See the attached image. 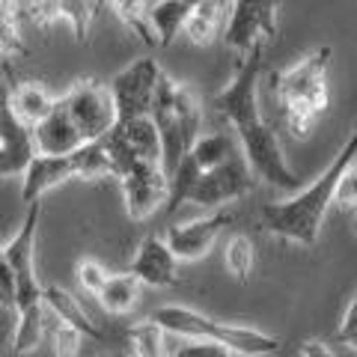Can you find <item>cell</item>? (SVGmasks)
Wrapping results in <instances>:
<instances>
[{
    "instance_id": "1",
    "label": "cell",
    "mask_w": 357,
    "mask_h": 357,
    "mask_svg": "<svg viewBox=\"0 0 357 357\" xmlns=\"http://www.w3.org/2000/svg\"><path fill=\"white\" fill-rule=\"evenodd\" d=\"M259 69H262V54L241 57L232 84H227L211 98V107L232 122L238 137V152L248 161L253 178H262V182L280 188V191L298 194L301 178L289 167L280 137L274 134V128L268 126V119L259 110Z\"/></svg>"
},
{
    "instance_id": "2",
    "label": "cell",
    "mask_w": 357,
    "mask_h": 357,
    "mask_svg": "<svg viewBox=\"0 0 357 357\" xmlns=\"http://www.w3.org/2000/svg\"><path fill=\"white\" fill-rule=\"evenodd\" d=\"M354 155H357V134H351L349 143H345L340 155L333 158V164L312 185H307L304 191H298L295 197L283 199V203H265L262 206V227L283 241L301 244V248H312V244L319 241L328 208L333 206L337 178L349 170V167H354Z\"/></svg>"
},
{
    "instance_id": "3",
    "label": "cell",
    "mask_w": 357,
    "mask_h": 357,
    "mask_svg": "<svg viewBox=\"0 0 357 357\" xmlns=\"http://www.w3.org/2000/svg\"><path fill=\"white\" fill-rule=\"evenodd\" d=\"M42 203L27 206L15 238L3 248L6 265L13 271V304L18 312V325L13 333V354H33L45 342V304L42 283L36 277V227Z\"/></svg>"
},
{
    "instance_id": "4",
    "label": "cell",
    "mask_w": 357,
    "mask_h": 357,
    "mask_svg": "<svg viewBox=\"0 0 357 357\" xmlns=\"http://www.w3.org/2000/svg\"><path fill=\"white\" fill-rule=\"evenodd\" d=\"M328 66L331 48L321 45L274 77V96L280 105V116L295 137H310V131L316 128V122L325 116L331 105Z\"/></svg>"
},
{
    "instance_id": "5",
    "label": "cell",
    "mask_w": 357,
    "mask_h": 357,
    "mask_svg": "<svg viewBox=\"0 0 357 357\" xmlns=\"http://www.w3.org/2000/svg\"><path fill=\"white\" fill-rule=\"evenodd\" d=\"M149 119L161 140V170L170 176L178 167V161L188 155V149L194 146V140L199 137L203 107H199L194 89L188 84L176 81L170 75H161Z\"/></svg>"
},
{
    "instance_id": "6",
    "label": "cell",
    "mask_w": 357,
    "mask_h": 357,
    "mask_svg": "<svg viewBox=\"0 0 357 357\" xmlns=\"http://www.w3.org/2000/svg\"><path fill=\"white\" fill-rule=\"evenodd\" d=\"M149 319L164 333H173V337H182V340H194V342L220 345V349H227L229 354L268 357V354H277V349H280V340L271 337V333H262V331L248 328V325H229V321L211 319L206 312H197L191 307L167 304V307L155 310Z\"/></svg>"
},
{
    "instance_id": "7",
    "label": "cell",
    "mask_w": 357,
    "mask_h": 357,
    "mask_svg": "<svg viewBox=\"0 0 357 357\" xmlns=\"http://www.w3.org/2000/svg\"><path fill=\"white\" fill-rule=\"evenodd\" d=\"M167 178H170V191H167L164 211H176L185 203L220 208L227 203H236V199L248 197L256 188V178L250 173L248 161L241 158V152H236L229 161H223L220 167H215V170H208V173H197L194 167L182 158Z\"/></svg>"
},
{
    "instance_id": "8",
    "label": "cell",
    "mask_w": 357,
    "mask_h": 357,
    "mask_svg": "<svg viewBox=\"0 0 357 357\" xmlns=\"http://www.w3.org/2000/svg\"><path fill=\"white\" fill-rule=\"evenodd\" d=\"M220 36L241 57L262 54L265 45L277 39V3H271V0H238V3H229V18L223 24Z\"/></svg>"
},
{
    "instance_id": "9",
    "label": "cell",
    "mask_w": 357,
    "mask_h": 357,
    "mask_svg": "<svg viewBox=\"0 0 357 357\" xmlns=\"http://www.w3.org/2000/svg\"><path fill=\"white\" fill-rule=\"evenodd\" d=\"M60 105L66 107V114H69L72 126L84 137V143L102 140L116 126V110H114L110 89L107 84L96 81V77H84V81L72 84L69 93L60 96Z\"/></svg>"
},
{
    "instance_id": "10",
    "label": "cell",
    "mask_w": 357,
    "mask_h": 357,
    "mask_svg": "<svg viewBox=\"0 0 357 357\" xmlns=\"http://www.w3.org/2000/svg\"><path fill=\"white\" fill-rule=\"evenodd\" d=\"M161 75L164 72H161L158 63L149 60V57H143V60H134L128 69H122L114 81L107 84L110 98H114L116 122L149 116L152 98H155V89H158Z\"/></svg>"
},
{
    "instance_id": "11",
    "label": "cell",
    "mask_w": 357,
    "mask_h": 357,
    "mask_svg": "<svg viewBox=\"0 0 357 357\" xmlns=\"http://www.w3.org/2000/svg\"><path fill=\"white\" fill-rule=\"evenodd\" d=\"M122 199L131 220H149L155 211L164 208L167 191H170V178L161 170V164L137 161L119 176Z\"/></svg>"
},
{
    "instance_id": "12",
    "label": "cell",
    "mask_w": 357,
    "mask_h": 357,
    "mask_svg": "<svg viewBox=\"0 0 357 357\" xmlns=\"http://www.w3.org/2000/svg\"><path fill=\"white\" fill-rule=\"evenodd\" d=\"M229 220H232L229 211H215V215H208V218L176 223V227L167 229L164 244H167V250L173 253L176 262L178 259H185V262L203 259V256H208V250L215 248V241L220 238V232L227 229Z\"/></svg>"
},
{
    "instance_id": "13",
    "label": "cell",
    "mask_w": 357,
    "mask_h": 357,
    "mask_svg": "<svg viewBox=\"0 0 357 357\" xmlns=\"http://www.w3.org/2000/svg\"><path fill=\"white\" fill-rule=\"evenodd\" d=\"M30 137H33L36 155H48V158H69L72 152L84 146V137L72 126V119L66 114V107L60 105V98L54 102L51 114L45 116L39 126L30 128Z\"/></svg>"
},
{
    "instance_id": "14",
    "label": "cell",
    "mask_w": 357,
    "mask_h": 357,
    "mask_svg": "<svg viewBox=\"0 0 357 357\" xmlns=\"http://www.w3.org/2000/svg\"><path fill=\"white\" fill-rule=\"evenodd\" d=\"M176 271H178V262L173 259V253L167 250L164 238H158V236H146L140 241V248L134 253L131 268H128V274L140 286H152V289L176 286V280H178Z\"/></svg>"
},
{
    "instance_id": "15",
    "label": "cell",
    "mask_w": 357,
    "mask_h": 357,
    "mask_svg": "<svg viewBox=\"0 0 357 357\" xmlns=\"http://www.w3.org/2000/svg\"><path fill=\"white\" fill-rule=\"evenodd\" d=\"M33 137L30 128L21 126L13 110H0V176H21L33 161Z\"/></svg>"
},
{
    "instance_id": "16",
    "label": "cell",
    "mask_w": 357,
    "mask_h": 357,
    "mask_svg": "<svg viewBox=\"0 0 357 357\" xmlns=\"http://www.w3.org/2000/svg\"><path fill=\"white\" fill-rule=\"evenodd\" d=\"M72 178V161L69 158H48V155H33L27 170L21 173V199L27 206L39 203V199L51 191V188L63 185Z\"/></svg>"
},
{
    "instance_id": "17",
    "label": "cell",
    "mask_w": 357,
    "mask_h": 357,
    "mask_svg": "<svg viewBox=\"0 0 357 357\" xmlns=\"http://www.w3.org/2000/svg\"><path fill=\"white\" fill-rule=\"evenodd\" d=\"M27 9L30 18L36 24H54V21H69V27L75 33L77 42H86L89 24H93L96 13L102 9V3H84V0H63V3H27L21 6Z\"/></svg>"
},
{
    "instance_id": "18",
    "label": "cell",
    "mask_w": 357,
    "mask_h": 357,
    "mask_svg": "<svg viewBox=\"0 0 357 357\" xmlns=\"http://www.w3.org/2000/svg\"><path fill=\"white\" fill-rule=\"evenodd\" d=\"M42 304H45V310H48L54 319H60L63 325L75 328L84 340H105V333L98 331L96 321L86 316V310L81 307V301H77L75 295H69L66 289H60V286L42 289Z\"/></svg>"
},
{
    "instance_id": "19",
    "label": "cell",
    "mask_w": 357,
    "mask_h": 357,
    "mask_svg": "<svg viewBox=\"0 0 357 357\" xmlns=\"http://www.w3.org/2000/svg\"><path fill=\"white\" fill-rule=\"evenodd\" d=\"M114 134L119 137V143L128 149V155L134 161H146V164H161V140L158 131H155L149 116L140 119H128V122H116Z\"/></svg>"
},
{
    "instance_id": "20",
    "label": "cell",
    "mask_w": 357,
    "mask_h": 357,
    "mask_svg": "<svg viewBox=\"0 0 357 357\" xmlns=\"http://www.w3.org/2000/svg\"><path fill=\"white\" fill-rule=\"evenodd\" d=\"M54 102H57V98L36 81L18 84V86H13V93H9V110H13V116L27 128L39 126V122L51 114Z\"/></svg>"
},
{
    "instance_id": "21",
    "label": "cell",
    "mask_w": 357,
    "mask_h": 357,
    "mask_svg": "<svg viewBox=\"0 0 357 357\" xmlns=\"http://www.w3.org/2000/svg\"><path fill=\"white\" fill-rule=\"evenodd\" d=\"M227 18H229V3H218V0L194 3L191 15H188L182 27V36H188L194 45H211L223 33Z\"/></svg>"
},
{
    "instance_id": "22",
    "label": "cell",
    "mask_w": 357,
    "mask_h": 357,
    "mask_svg": "<svg viewBox=\"0 0 357 357\" xmlns=\"http://www.w3.org/2000/svg\"><path fill=\"white\" fill-rule=\"evenodd\" d=\"M236 152H238L236 137H229L227 131H211V134H199L194 140V146L188 149L185 161L191 164L197 173H208V170H215V167H220L223 161H229Z\"/></svg>"
},
{
    "instance_id": "23",
    "label": "cell",
    "mask_w": 357,
    "mask_h": 357,
    "mask_svg": "<svg viewBox=\"0 0 357 357\" xmlns=\"http://www.w3.org/2000/svg\"><path fill=\"white\" fill-rule=\"evenodd\" d=\"M191 9L194 3H188V0H155V3H146V21L158 45H173V39L182 33L188 15H191Z\"/></svg>"
},
{
    "instance_id": "24",
    "label": "cell",
    "mask_w": 357,
    "mask_h": 357,
    "mask_svg": "<svg viewBox=\"0 0 357 357\" xmlns=\"http://www.w3.org/2000/svg\"><path fill=\"white\" fill-rule=\"evenodd\" d=\"M96 298L102 301V307L107 312H114V316H126V312H131L134 307H137V301H140V283L134 280L128 271L126 274H110L107 283L102 286V292H98Z\"/></svg>"
},
{
    "instance_id": "25",
    "label": "cell",
    "mask_w": 357,
    "mask_h": 357,
    "mask_svg": "<svg viewBox=\"0 0 357 357\" xmlns=\"http://www.w3.org/2000/svg\"><path fill=\"white\" fill-rule=\"evenodd\" d=\"M69 161H72V178H107V176H114V167H110L98 140L84 143L81 149L69 155Z\"/></svg>"
},
{
    "instance_id": "26",
    "label": "cell",
    "mask_w": 357,
    "mask_h": 357,
    "mask_svg": "<svg viewBox=\"0 0 357 357\" xmlns=\"http://www.w3.org/2000/svg\"><path fill=\"white\" fill-rule=\"evenodd\" d=\"M128 342H131L128 357H170V351H167V333L152 319L137 321L128 331Z\"/></svg>"
},
{
    "instance_id": "27",
    "label": "cell",
    "mask_w": 357,
    "mask_h": 357,
    "mask_svg": "<svg viewBox=\"0 0 357 357\" xmlns=\"http://www.w3.org/2000/svg\"><path fill=\"white\" fill-rule=\"evenodd\" d=\"M45 340L51 342L54 357H77L84 349V342H86L75 328L63 325V321L54 319L48 310H45Z\"/></svg>"
},
{
    "instance_id": "28",
    "label": "cell",
    "mask_w": 357,
    "mask_h": 357,
    "mask_svg": "<svg viewBox=\"0 0 357 357\" xmlns=\"http://www.w3.org/2000/svg\"><path fill=\"white\" fill-rule=\"evenodd\" d=\"M223 262H227V271L236 277V280H248L253 274V265H256L253 241L248 236H232L227 250H223Z\"/></svg>"
},
{
    "instance_id": "29",
    "label": "cell",
    "mask_w": 357,
    "mask_h": 357,
    "mask_svg": "<svg viewBox=\"0 0 357 357\" xmlns=\"http://www.w3.org/2000/svg\"><path fill=\"white\" fill-rule=\"evenodd\" d=\"M110 9H114L116 18L134 33V36H140V42L158 45V39H155V33L146 21V3H143V0H119V3H110Z\"/></svg>"
},
{
    "instance_id": "30",
    "label": "cell",
    "mask_w": 357,
    "mask_h": 357,
    "mask_svg": "<svg viewBox=\"0 0 357 357\" xmlns=\"http://www.w3.org/2000/svg\"><path fill=\"white\" fill-rule=\"evenodd\" d=\"M18 3H3L0 0V54H24V42H21V33H18Z\"/></svg>"
},
{
    "instance_id": "31",
    "label": "cell",
    "mask_w": 357,
    "mask_h": 357,
    "mask_svg": "<svg viewBox=\"0 0 357 357\" xmlns=\"http://www.w3.org/2000/svg\"><path fill=\"white\" fill-rule=\"evenodd\" d=\"M75 277H77V283H81L89 295H98L110 274L96 259H77L75 262Z\"/></svg>"
},
{
    "instance_id": "32",
    "label": "cell",
    "mask_w": 357,
    "mask_h": 357,
    "mask_svg": "<svg viewBox=\"0 0 357 357\" xmlns=\"http://www.w3.org/2000/svg\"><path fill=\"white\" fill-rule=\"evenodd\" d=\"M333 203H337L342 211H354V206H357V173H354V167H349V170L337 178Z\"/></svg>"
},
{
    "instance_id": "33",
    "label": "cell",
    "mask_w": 357,
    "mask_h": 357,
    "mask_svg": "<svg viewBox=\"0 0 357 357\" xmlns=\"http://www.w3.org/2000/svg\"><path fill=\"white\" fill-rule=\"evenodd\" d=\"M337 342L349 345V349H354V345H357V301H354V295H351L349 307H345V312H342V321H340V331H337Z\"/></svg>"
},
{
    "instance_id": "34",
    "label": "cell",
    "mask_w": 357,
    "mask_h": 357,
    "mask_svg": "<svg viewBox=\"0 0 357 357\" xmlns=\"http://www.w3.org/2000/svg\"><path fill=\"white\" fill-rule=\"evenodd\" d=\"M170 357H232V354L227 349H220V345L185 340V345H178L176 351H170Z\"/></svg>"
},
{
    "instance_id": "35",
    "label": "cell",
    "mask_w": 357,
    "mask_h": 357,
    "mask_svg": "<svg viewBox=\"0 0 357 357\" xmlns=\"http://www.w3.org/2000/svg\"><path fill=\"white\" fill-rule=\"evenodd\" d=\"M301 354L304 357H333V351L321 340H307L304 345H301Z\"/></svg>"
},
{
    "instance_id": "36",
    "label": "cell",
    "mask_w": 357,
    "mask_h": 357,
    "mask_svg": "<svg viewBox=\"0 0 357 357\" xmlns=\"http://www.w3.org/2000/svg\"><path fill=\"white\" fill-rule=\"evenodd\" d=\"M9 93H13V86H9L3 77H0V110H6V107H9Z\"/></svg>"
},
{
    "instance_id": "37",
    "label": "cell",
    "mask_w": 357,
    "mask_h": 357,
    "mask_svg": "<svg viewBox=\"0 0 357 357\" xmlns=\"http://www.w3.org/2000/svg\"><path fill=\"white\" fill-rule=\"evenodd\" d=\"M0 307H6V310H13V301H9V298L3 295V289H0Z\"/></svg>"
},
{
    "instance_id": "38",
    "label": "cell",
    "mask_w": 357,
    "mask_h": 357,
    "mask_svg": "<svg viewBox=\"0 0 357 357\" xmlns=\"http://www.w3.org/2000/svg\"><path fill=\"white\" fill-rule=\"evenodd\" d=\"M3 351H6V337L0 333V357H3Z\"/></svg>"
},
{
    "instance_id": "39",
    "label": "cell",
    "mask_w": 357,
    "mask_h": 357,
    "mask_svg": "<svg viewBox=\"0 0 357 357\" xmlns=\"http://www.w3.org/2000/svg\"><path fill=\"white\" fill-rule=\"evenodd\" d=\"M102 357H128V354H102Z\"/></svg>"
}]
</instances>
